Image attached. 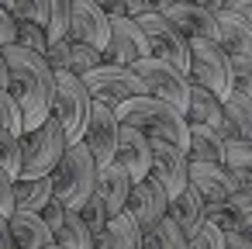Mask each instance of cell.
<instances>
[{"label": "cell", "mask_w": 252, "mask_h": 249, "mask_svg": "<svg viewBox=\"0 0 252 249\" xmlns=\"http://www.w3.org/2000/svg\"><path fill=\"white\" fill-rule=\"evenodd\" d=\"M224 11H231V14H238L242 21H249V25H252V0H228Z\"/></svg>", "instance_id": "43"}, {"label": "cell", "mask_w": 252, "mask_h": 249, "mask_svg": "<svg viewBox=\"0 0 252 249\" xmlns=\"http://www.w3.org/2000/svg\"><path fill=\"white\" fill-rule=\"evenodd\" d=\"M138 239H142V228L135 225V218L128 211H118L107 218V225L94 246H100V249H138Z\"/></svg>", "instance_id": "25"}, {"label": "cell", "mask_w": 252, "mask_h": 249, "mask_svg": "<svg viewBox=\"0 0 252 249\" xmlns=\"http://www.w3.org/2000/svg\"><path fill=\"white\" fill-rule=\"evenodd\" d=\"M118 125L135 128L149 145H166V149H180L187 152V121L176 107H169L166 101H156L149 94L121 101L118 107H111Z\"/></svg>", "instance_id": "2"}, {"label": "cell", "mask_w": 252, "mask_h": 249, "mask_svg": "<svg viewBox=\"0 0 252 249\" xmlns=\"http://www.w3.org/2000/svg\"><path fill=\"white\" fill-rule=\"evenodd\" d=\"M0 128L11 132V135H21V107L14 104V97L7 94V87H0Z\"/></svg>", "instance_id": "37"}, {"label": "cell", "mask_w": 252, "mask_h": 249, "mask_svg": "<svg viewBox=\"0 0 252 249\" xmlns=\"http://www.w3.org/2000/svg\"><path fill=\"white\" fill-rule=\"evenodd\" d=\"M231 94L252 101V59H231Z\"/></svg>", "instance_id": "38"}, {"label": "cell", "mask_w": 252, "mask_h": 249, "mask_svg": "<svg viewBox=\"0 0 252 249\" xmlns=\"http://www.w3.org/2000/svg\"><path fill=\"white\" fill-rule=\"evenodd\" d=\"M187 170H190L187 152L166 149V145H152V166H149V177L162 187L166 197H176V194L187 187Z\"/></svg>", "instance_id": "17"}, {"label": "cell", "mask_w": 252, "mask_h": 249, "mask_svg": "<svg viewBox=\"0 0 252 249\" xmlns=\"http://www.w3.org/2000/svg\"><path fill=\"white\" fill-rule=\"evenodd\" d=\"M224 170L238 180L242 190H252V145L228 142L224 145Z\"/></svg>", "instance_id": "30"}, {"label": "cell", "mask_w": 252, "mask_h": 249, "mask_svg": "<svg viewBox=\"0 0 252 249\" xmlns=\"http://www.w3.org/2000/svg\"><path fill=\"white\" fill-rule=\"evenodd\" d=\"M190 4H197V7H204V11L218 14V11H224V4H228V0H190Z\"/></svg>", "instance_id": "47"}, {"label": "cell", "mask_w": 252, "mask_h": 249, "mask_svg": "<svg viewBox=\"0 0 252 249\" xmlns=\"http://www.w3.org/2000/svg\"><path fill=\"white\" fill-rule=\"evenodd\" d=\"M0 87H7V66H4V52H0Z\"/></svg>", "instance_id": "49"}, {"label": "cell", "mask_w": 252, "mask_h": 249, "mask_svg": "<svg viewBox=\"0 0 252 249\" xmlns=\"http://www.w3.org/2000/svg\"><path fill=\"white\" fill-rule=\"evenodd\" d=\"M90 101L97 104H107V107H118L121 101H131V97H142L145 87L142 80L135 76L131 66H114V63H100L97 70H90L87 76H80Z\"/></svg>", "instance_id": "8"}, {"label": "cell", "mask_w": 252, "mask_h": 249, "mask_svg": "<svg viewBox=\"0 0 252 249\" xmlns=\"http://www.w3.org/2000/svg\"><path fill=\"white\" fill-rule=\"evenodd\" d=\"M66 135L56 118H45L38 128L21 132V177H49L66 152Z\"/></svg>", "instance_id": "5"}, {"label": "cell", "mask_w": 252, "mask_h": 249, "mask_svg": "<svg viewBox=\"0 0 252 249\" xmlns=\"http://www.w3.org/2000/svg\"><path fill=\"white\" fill-rule=\"evenodd\" d=\"M218 128L228 142L252 145V101H245L238 94H228L221 101V125Z\"/></svg>", "instance_id": "20"}, {"label": "cell", "mask_w": 252, "mask_h": 249, "mask_svg": "<svg viewBox=\"0 0 252 249\" xmlns=\"http://www.w3.org/2000/svg\"><path fill=\"white\" fill-rule=\"evenodd\" d=\"M183 121L187 125H211V128H218L221 125V97H214L211 90L190 83L187 107H183Z\"/></svg>", "instance_id": "24"}, {"label": "cell", "mask_w": 252, "mask_h": 249, "mask_svg": "<svg viewBox=\"0 0 252 249\" xmlns=\"http://www.w3.org/2000/svg\"><path fill=\"white\" fill-rule=\"evenodd\" d=\"M11 194H14V208L42 211L52 197V180L49 177H18V180H11Z\"/></svg>", "instance_id": "26"}, {"label": "cell", "mask_w": 252, "mask_h": 249, "mask_svg": "<svg viewBox=\"0 0 252 249\" xmlns=\"http://www.w3.org/2000/svg\"><path fill=\"white\" fill-rule=\"evenodd\" d=\"M173 4H183V0H149L152 11H166V7H173Z\"/></svg>", "instance_id": "48"}, {"label": "cell", "mask_w": 252, "mask_h": 249, "mask_svg": "<svg viewBox=\"0 0 252 249\" xmlns=\"http://www.w3.org/2000/svg\"><path fill=\"white\" fill-rule=\"evenodd\" d=\"M7 228H11V239H14L18 249H45V246H52V232H49V225L42 221L38 211L14 208L11 218H7Z\"/></svg>", "instance_id": "21"}, {"label": "cell", "mask_w": 252, "mask_h": 249, "mask_svg": "<svg viewBox=\"0 0 252 249\" xmlns=\"http://www.w3.org/2000/svg\"><path fill=\"white\" fill-rule=\"evenodd\" d=\"M224 249H252V239H245V235H224Z\"/></svg>", "instance_id": "45"}, {"label": "cell", "mask_w": 252, "mask_h": 249, "mask_svg": "<svg viewBox=\"0 0 252 249\" xmlns=\"http://www.w3.org/2000/svg\"><path fill=\"white\" fill-rule=\"evenodd\" d=\"M35 7V25L45 32L49 42L66 38V21H69V0H32Z\"/></svg>", "instance_id": "29"}, {"label": "cell", "mask_w": 252, "mask_h": 249, "mask_svg": "<svg viewBox=\"0 0 252 249\" xmlns=\"http://www.w3.org/2000/svg\"><path fill=\"white\" fill-rule=\"evenodd\" d=\"M14 45H21V49H32V52H45L49 49V38H45V32L35 25V21H14Z\"/></svg>", "instance_id": "34"}, {"label": "cell", "mask_w": 252, "mask_h": 249, "mask_svg": "<svg viewBox=\"0 0 252 249\" xmlns=\"http://www.w3.org/2000/svg\"><path fill=\"white\" fill-rule=\"evenodd\" d=\"M104 63V52L94 49V45H83V42H69V63H66V73L73 76H87L90 70H97Z\"/></svg>", "instance_id": "31"}, {"label": "cell", "mask_w": 252, "mask_h": 249, "mask_svg": "<svg viewBox=\"0 0 252 249\" xmlns=\"http://www.w3.org/2000/svg\"><path fill=\"white\" fill-rule=\"evenodd\" d=\"M159 14H162L187 42H190V38H211V42H218V14H211V11L190 4V0L173 4V7H166V11H159Z\"/></svg>", "instance_id": "16"}, {"label": "cell", "mask_w": 252, "mask_h": 249, "mask_svg": "<svg viewBox=\"0 0 252 249\" xmlns=\"http://www.w3.org/2000/svg\"><path fill=\"white\" fill-rule=\"evenodd\" d=\"M49 180H52V197H56L63 208L76 211V208L94 194L97 163H94V156L87 152L83 142H69L66 152H63V159L52 166Z\"/></svg>", "instance_id": "3"}, {"label": "cell", "mask_w": 252, "mask_h": 249, "mask_svg": "<svg viewBox=\"0 0 252 249\" xmlns=\"http://www.w3.org/2000/svg\"><path fill=\"white\" fill-rule=\"evenodd\" d=\"M228 139L211 125H187V159L190 163H224Z\"/></svg>", "instance_id": "22"}, {"label": "cell", "mask_w": 252, "mask_h": 249, "mask_svg": "<svg viewBox=\"0 0 252 249\" xmlns=\"http://www.w3.org/2000/svg\"><path fill=\"white\" fill-rule=\"evenodd\" d=\"M45 249H63V246H56V242H52V246H45Z\"/></svg>", "instance_id": "51"}, {"label": "cell", "mask_w": 252, "mask_h": 249, "mask_svg": "<svg viewBox=\"0 0 252 249\" xmlns=\"http://www.w3.org/2000/svg\"><path fill=\"white\" fill-rule=\"evenodd\" d=\"M94 249H100V246H94Z\"/></svg>", "instance_id": "52"}, {"label": "cell", "mask_w": 252, "mask_h": 249, "mask_svg": "<svg viewBox=\"0 0 252 249\" xmlns=\"http://www.w3.org/2000/svg\"><path fill=\"white\" fill-rule=\"evenodd\" d=\"M4 45H14V18L7 7H0V49Z\"/></svg>", "instance_id": "42"}, {"label": "cell", "mask_w": 252, "mask_h": 249, "mask_svg": "<svg viewBox=\"0 0 252 249\" xmlns=\"http://www.w3.org/2000/svg\"><path fill=\"white\" fill-rule=\"evenodd\" d=\"M118 118L107 104H97L90 101V114H87V125H83V135L80 142L87 145V152L94 156L97 166H107L114 159V145H118Z\"/></svg>", "instance_id": "10"}, {"label": "cell", "mask_w": 252, "mask_h": 249, "mask_svg": "<svg viewBox=\"0 0 252 249\" xmlns=\"http://www.w3.org/2000/svg\"><path fill=\"white\" fill-rule=\"evenodd\" d=\"M0 249H18L14 239H11V228H7V218L0 214Z\"/></svg>", "instance_id": "46"}, {"label": "cell", "mask_w": 252, "mask_h": 249, "mask_svg": "<svg viewBox=\"0 0 252 249\" xmlns=\"http://www.w3.org/2000/svg\"><path fill=\"white\" fill-rule=\"evenodd\" d=\"M128 190H131V177L111 159L107 166H97V183H94V194L104 201V208L111 211V214H118V211H125V197H128Z\"/></svg>", "instance_id": "23"}, {"label": "cell", "mask_w": 252, "mask_h": 249, "mask_svg": "<svg viewBox=\"0 0 252 249\" xmlns=\"http://www.w3.org/2000/svg\"><path fill=\"white\" fill-rule=\"evenodd\" d=\"M135 21H138V28H142V35H145V42H149V56H156V59L176 66L180 73H187V66H190L187 38H183L159 11H145V14H138Z\"/></svg>", "instance_id": "9"}, {"label": "cell", "mask_w": 252, "mask_h": 249, "mask_svg": "<svg viewBox=\"0 0 252 249\" xmlns=\"http://www.w3.org/2000/svg\"><path fill=\"white\" fill-rule=\"evenodd\" d=\"M187 183L200 194L204 204H228V201L242 190L238 180L224 170V163H190Z\"/></svg>", "instance_id": "13"}, {"label": "cell", "mask_w": 252, "mask_h": 249, "mask_svg": "<svg viewBox=\"0 0 252 249\" xmlns=\"http://www.w3.org/2000/svg\"><path fill=\"white\" fill-rule=\"evenodd\" d=\"M187 49H190V66H187L190 83L224 101L231 94V59L224 56V49L211 38H190Z\"/></svg>", "instance_id": "4"}, {"label": "cell", "mask_w": 252, "mask_h": 249, "mask_svg": "<svg viewBox=\"0 0 252 249\" xmlns=\"http://www.w3.org/2000/svg\"><path fill=\"white\" fill-rule=\"evenodd\" d=\"M138 249H187V232L169 214H162L159 221H152L149 228H142Z\"/></svg>", "instance_id": "28"}, {"label": "cell", "mask_w": 252, "mask_h": 249, "mask_svg": "<svg viewBox=\"0 0 252 249\" xmlns=\"http://www.w3.org/2000/svg\"><path fill=\"white\" fill-rule=\"evenodd\" d=\"M11 4H14V0H0V7H7V11H11Z\"/></svg>", "instance_id": "50"}, {"label": "cell", "mask_w": 252, "mask_h": 249, "mask_svg": "<svg viewBox=\"0 0 252 249\" xmlns=\"http://www.w3.org/2000/svg\"><path fill=\"white\" fill-rule=\"evenodd\" d=\"M76 218L87 225V232L94 235V242L100 239V232H104V225H107V218H111V211L104 208V201L97 197V194H90L80 208H76Z\"/></svg>", "instance_id": "32"}, {"label": "cell", "mask_w": 252, "mask_h": 249, "mask_svg": "<svg viewBox=\"0 0 252 249\" xmlns=\"http://www.w3.org/2000/svg\"><path fill=\"white\" fill-rule=\"evenodd\" d=\"M114 163L135 180H145L149 177V166H152V145L135 132V128H118V145H114Z\"/></svg>", "instance_id": "18"}, {"label": "cell", "mask_w": 252, "mask_h": 249, "mask_svg": "<svg viewBox=\"0 0 252 249\" xmlns=\"http://www.w3.org/2000/svg\"><path fill=\"white\" fill-rule=\"evenodd\" d=\"M228 208L235 211V221H238V235H245V239H252V190H238L231 201H228Z\"/></svg>", "instance_id": "36"}, {"label": "cell", "mask_w": 252, "mask_h": 249, "mask_svg": "<svg viewBox=\"0 0 252 249\" xmlns=\"http://www.w3.org/2000/svg\"><path fill=\"white\" fill-rule=\"evenodd\" d=\"M218 45L228 59H252V25L231 11H218Z\"/></svg>", "instance_id": "19"}, {"label": "cell", "mask_w": 252, "mask_h": 249, "mask_svg": "<svg viewBox=\"0 0 252 249\" xmlns=\"http://www.w3.org/2000/svg\"><path fill=\"white\" fill-rule=\"evenodd\" d=\"M87 114H90V94H87L83 80H80V76H73V73H56L49 118H56V121H59V128H63L66 142H80L83 125H87Z\"/></svg>", "instance_id": "6"}, {"label": "cell", "mask_w": 252, "mask_h": 249, "mask_svg": "<svg viewBox=\"0 0 252 249\" xmlns=\"http://www.w3.org/2000/svg\"><path fill=\"white\" fill-rule=\"evenodd\" d=\"M0 170L11 180L21 177V135H11L0 128Z\"/></svg>", "instance_id": "33"}, {"label": "cell", "mask_w": 252, "mask_h": 249, "mask_svg": "<svg viewBox=\"0 0 252 249\" xmlns=\"http://www.w3.org/2000/svg\"><path fill=\"white\" fill-rule=\"evenodd\" d=\"M166 214H169V218H173V221H176V225H180V228L190 235V232H193V228L204 221V201H200V194H197V190L187 183V187H183L176 197H169Z\"/></svg>", "instance_id": "27"}, {"label": "cell", "mask_w": 252, "mask_h": 249, "mask_svg": "<svg viewBox=\"0 0 252 249\" xmlns=\"http://www.w3.org/2000/svg\"><path fill=\"white\" fill-rule=\"evenodd\" d=\"M187 249H224V232L214 228L211 221H200L187 235Z\"/></svg>", "instance_id": "35"}, {"label": "cell", "mask_w": 252, "mask_h": 249, "mask_svg": "<svg viewBox=\"0 0 252 249\" xmlns=\"http://www.w3.org/2000/svg\"><path fill=\"white\" fill-rule=\"evenodd\" d=\"M131 70H135V76L142 80V87H145L149 97L166 101L169 107H176V111L183 114V107H187V94H190V76H187V73H180L176 66H169V63L156 59V56L138 59Z\"/></svg>", "instance_id": "7"}, {"label": "cell", "mask_w": 252, "mask_h": 249, "mask_svg": "<svg viewBox=\"0 0 252 249\" xmlns=\"http://www.w3.org/2000/svg\"><path fill=\"white\" fill-rule=\"evenodd\" d=\"M204 221H211L224 235H231V232L238 235V221H235V211L228 204H204Z\"/></svg>", "instance_id": "39"}, {"label": "cell", "mask_w": 252, "mask_h": 249, "mask_svg": "<svg viewBox=\"0 0 252 249\" xmlns=\"http://www.w3.org/2000/svg\"><path fill=\"white\" fill-rule=\"evenodd\" d=\"M11 211H14V194H11V177L0 170V214L4 218H11Z\"/></svg>", "instance_id": "41"}, {"label": "cell", "mask_w": 252, "mask_h": 249, "mask_svg": "<svg viewBox=\"0 0 252 249\" xmlns=\"http://www.w3.org/2000/svg\"><path fill=\"white\" fill-rule=\"evenodd\" d=\"M38 214H42V221L49 225L56 246H63V249H94V235L87 232V225L76 218V211L63 208L56 197H49V204H45Z\"/></svg>", "instance_id": "14"}, {"label": "cell", "mask_w": 252, "mask_h": 249, "mask_svg": "<svg viewBox=\"0 0 252 249\" xmlns=\"http://www.w3.org/2000/svg\"><path fill=\"white\" fill-rule=\"evenodd\" d=\"M149 56V42L138 28L135 18H111V32H107V45H104V63L114 66H135L138 59Z\"/></svg>", "instance_id": "11"}, {"label": "cell", "mask_w": 252, "mask_h": 249, "mask_svg": "<svg viewBox=\"0 0 252 249\" xmlns=\"http://www.w3.org/2000/svg\"><path fill=\"white\" fill-rule=\"evenodd\" d=\"M166 204H169V197L162 194V187H159L152 177L135 180L131 190H128V197H125V211L135 218L138 228H149L152 221H159V218L166 214Z\"/></svg>", "instance_id": "15"}, {"label": "cell", "mask_w": 252, "mask_h": 249, "mask_svg": "<svg viewBox=\"0 0 252 249\" xmlns=\"http://www.w3.org/2000/svg\"><path fill=\"white\" fill-rule=\"evenodd\" d=\"M111 32V18L94 4V0H69V21H66V38L83 42L104 52Z\"/></svg>", "instance_id": "12"}, {"label": "cell", "mask_w": 252, "mask_h": 249, "mask_svg": "<svg viewBox=\"0 0 252 249\" xmlns=\"http://www.w3.org/2000/svg\"><path fill=\"white\" fill-rule=\"evenodd\" d=\"M4 66H7V94L21 107V128L32 132L49 118L52 107V87L56 73L45 66V59L21 45H4Z\"/></svg>", "instance_id": "1"}, {"label": "cell", "mask_w": 252, "mask_h": 249, "mask_svg": "<svg viewBox=\"0 0 252 249\" xmlns=\"http://www.w3.org/2000/svg\"><path fill=\"white\" fill-rule=\"evenodd\" d=\"M42 59H45V66H49L52 73H66V63H69V38L49 42V49L42 52Z\"/></svg>", "instance_id": "40"}, {"label": "cell", "mask_w": 252, "mask_h": 249, "mask_svg": "<svg viewBox=\"0 0 252 249\" xmlns=\"http://www.w3.org/2000/svg\"><path fill=\"white\" fill-rule=\"evenodd\" d=\"M94 4H97L107 18H128V14H125V0H94Z\"/></svg>", "instance_id": "44"}]
</instances>
